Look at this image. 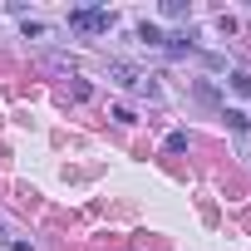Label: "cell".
Segmentation results:
<instances>
[{"label": "cell", "mask_w": 251, "mask_h": 251, "mask_svg": "<svg viewBox=\"0 0 251 251\" xmlns=\"http://www.w3.org/2000/svg\"><path fill=\"white\" fill-rule=\"evenodd\" d=\"M69 25L84 30V35H103V30L113 25V15H108V10H69Z\"/></svg>", "instance_id": "cell-1"}, {"label": "cell", "mask_w": 251, "mask_h": 251, "mask_svg": "<svg viewBox=\"0 0 251 251\" xmlns=\"http://www.w3.org/2000/svg\"><path fill=\"white\" fill-rule=\"evenodd\" d=\"M163 15H168V20H182L187 10H182V0H168V5H163Z\"/></svg>", "instance_id": "cell-6"}, {"label": "cell", "mask_w": 251, "mask_h": 251, "mask_svg": "<svg viewBox=\"0 0 251 251\" xmlns=\"http://www.w3.org/2000/svg\"><path fill=\"white\" fill-rule=\"evenodd\" d=\"M187 148V133H168V153H182Z\"/></svg>", "instance_id": "cell-7"}, {"label": "cell", "mask_w": 251, "mask_h": 251, "mask_svg": "<svg viewBox=\"0 0 251 251\" xmlns=\"http://www.w3.org/2000/svg\"><path fill=\"white\" fill-rule=\"evenodd\" d=\"M226 123H231V128H236V133H246V128H251V118H246L241 108H226Z\"/></svg>", "instance_id": "cell-4"}, {"label": "cell", "mask_w": 251, "mask_h": 251, "mask_svg": "<svg viewBox=\"0 0 251 251\" xmlns=\"http://www.w3.org/2000/svg\"><path fill=\"white\" fill-rule=\"evenodd\" d=\"M138 40H143V45H163V30H158V25H148V20H143V25H138Z\"/></svg>", "instance_id": "cell-3"}, {"label": "cell", "mask_w": 251, "mask_h": 251, "mask_svg": "<svg viewBox=\"0 0 251 251\" xmlns=\"http://www.w3.org/2000/svg\"><path fill=\"white\" fill-rule=\"evenodd\" d=\"M231 89H236L241 99H251V74H241V69H236V74H231Z\"/></svg>", "instance_id": "cell-5"}, {"label": "cell", "mask_w": 251, "mask_h": 251, "mask_svg": "<svg viewBox=\"0 0 251 251\" xmlns=\"http://www.w3.org/2000/svg\"><path fill=\"white\" fill-rule=\"evenodd\" d=\"M108 74H113V79H118L123 89H143V94H153V84H148V79H143V74H138L133 64H108Z\"/></svg>", "instance_id": "cell-2"}]
</instances>
